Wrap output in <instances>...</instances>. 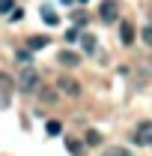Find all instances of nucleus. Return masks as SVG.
<instances>
[{
  "instance_id": "17",
  "label": "nucleus",
  "mask_w": 152,
  "mask_h": 156,
  "mask_svg": "<svg viewBox=\"0 0 152 156\" xmlns=\"http://www.w3.org/2000/svg\"><path fill=\"white\" fill-rule=\"evenodd\" d=\"M78 39H81L78 30H66V42H78Z\"/></svg>"
},
{
  "instance_id": "8",
  "label": "nucleus",
  "mask_w": 152,
  "mask_h": 156,
  "mask_svg": "<svg viewBox=\"0 0 152 156\" xmlns=\"http://www.w3.org/2000/svg\"><path fill=\"white\" fill-rule=\"evenodd\" d=\"M81 45H84V51L93 54V51H95V36H93V33H84V36H81Z\"/></svg>"
},
{
  "instance_id": "20",
  "label": "nucleus",
  "mask_w": 152,
  "mask_h": 156,
  "mask_svg": "<svg viewBox=\"0 0 152 156\" xmlns=\"http://www.w3.org/2000/svg\"><path fill=\"white\" fill-rule=\"evenodd\" d=\"M9 15H12V21H21V18H24V9H12Z\"/></svg>"
},
{
  "instance_id": "18",
  "label": "nucleus",
  "mask_w": 152,
  "mask_h": 156,
  "mask_svg": "<svg viewBox=\"0 0 152 156\" xmlns=\"http://www.w3.org/2000/svg\"><path fill=\"white\" fill-rule=\"evenodd\" d=\"M15 60H18V63H30V51H18Z\"/></svg>"
},
{
  "instance_id": "6",
  "label": "nucleus",
  "mask_w": 152,
  "mask_h": 156,
  "mask_svg": "<svg viewBox=\"0 0 152 156\" xmlns=\"http://www.w3.org/2000/svg\"><path fill=\"white\" fill-rule=\"evenodd\" d=\"M119 39H122L125 45L134 42V24H131V21H122V24H119Z\"/></svg>"
},
{
  "instance_id": "11",
  "label": "nucleus",
  "mask_w": 152,
  "mask_h": 156,
  "mask_svg": "<svg viewBox=\"0 0 152 156\" xmlns=\"http://www.w3.org/2000/svg\"><path fill=\"white\" fill-rule=\"evenodd\" d=\"M104 156H131V153H128L125 147H107V150H104Z\"/></svg>"
},
{
  "instance_id": "9",
  "label": "nucleus",
  "mask_w": 152,
  "mask_h": 156,
  "mask_svg": "<svg viewBox=\"0 0 152 156\" xmlns=\"http://www.w3.org/2000/svg\"><path fill=\"white\" fill-rule=\"evenodd\" d=\"M78 60L81 57H78L75 51H63V54H60V63H66V66H78Z\"/></svg>"
},
{
  "instance_id": "4",
  "label": "nucleus",
  "mask_w": 152,
  "mask_h": 156,
  "mask_svg": "<svg viewBox=\"0 0 152 156\" xmlns=\"http://www.w3.org/2000/svg\"><path fill=\"white\" fill-rule=\"evenodd\" d=\"M39 15H42V21H45V24H51V27H54V24H60V15H57V9H54L51 3H45V6L39 9Z\"/></svg>"
},
{
  "instance_id": "5",
  "label": "nucleus",
  "mask_w": 152,
  "mask_h": 156,
  "mask_svg": "<svg viewBox=\"0 0 152 156\" xmlns=\"http://www.w3.org/2000/svg\"><path fill=\"white\" fill-rule=\"evenodd\" d=\"M60 90H63V93H69V96H81V87H78V84H75L69 75L60 78Z\"/></svg>"
},
{
  "instance_id": "3",
  "label": "nucleus",
  "mask_w": 152,
  "mask_h": 156,
  "mask_svg": "<svg viewBox=\"0 0 152 156\" xmlns=\"http://www.w3.org/2000/svg\"><path fill=\"white\" fill-rule=\"evenodd\" d=\"M134 141H137V144H152V123H149V120H143V123L137 126Z\"/></svg>"
},
{
  "instance_id": "15",
  "label": "nucleus",
  "mask_w": 152,
  "mask_h": 156,
  "mask_svg": "<svg viewBox=\"0 0 152 156\" xmlns=\"http://www.w3.org/2000/svg\"><path fill=\"white\" fill-rule=\"evenodd\" d=\"M143 42H146V45H152V24H146V27H143Z\"/></svg>"
},
{
  "instance_id": "13",
  "label": "nucleus",
  "mask_w": 152,
  "mask_h": 156,
  "mask_svg": "<svg viewBox=\"0 0 152 156\" xmlns=\"http://www.w3.org/2000/svg\"><path fill=\"white\" fill-rule=\"evenodd\" d=\"M66 147H69L72 156H81V144H78V141H66Z\"/></svg>"
},
{
  "instance_id": "14",
  "label": "nucleus",
  "mask_w": 152,
  "mask_h": 156,
  "mask_svg": "<svg viewBox=\"0 0 152 156\" xmlns=\"http://www.w3.org/2000/svg\"><path fill=\"white\" fill-rule=\"evenodd\" d=\"M98 141H101V135H98L95 129H90V132H87V144H98Z\"/></svg>"
},
{
  "instance_id": "10",
  "label": "nucleus",
  "mask_w": 152,
  "mask_h": 156,
  "mask_svg": "<svg viewBox=\"0 0 152 156\" xmlns=\"http://www.w3.org/2000/svg\"><path fill=\"white\" fill-rule=\"evenodd\" d=\"M45 129H48V135H60V132H63V123H60V120H48Z\"/></svg>"
},
{
  "instance_id": "16",
  "label": "nucleus",
  "mask_w": 152,
  "mask_h": 156,
  "mask_svg": "<svg viewBox=\"0 0 152 156\" xmlns=\"http://www.w3.org/2000/svg\"><path fill=\"white\" fill-rule=\"evenodd\" d=\"M72 21H75V24H84V21H87V12H72Z\"/></svg>"
},
{
  "instance_id": "12",
  "label": "nucleus",
  "mask_w": 152,
  "mask_h": 156,
  "mask_svg": "<svg viewBox=\"0 0 152 156\" xmlns=\"http://www.w3.org/2000/svg\"><path fill=\"white\" fill-rule=\"evenodd\" d=\"M12 9H15V0H0V15H6Z\"/></svg>"
},
{
  "instance_id": "19",
  "label": "nucleus",
  "mask_w": 152,
  "mask_h": 156,
  "mask_svg": "<svg viewBox=\"0 0 152 156\" xmlns=\"http://www.w3.org/2000/svg\"><path fill=\"white\" fill-rule=\"evenodd\" d=\"M42 99H45V102H57V96H54V90H42Z\"/></svg>"
},
{
  "instance_id": "1",
  "label": "nucleus",
  "mask_w": 152,
  "mask_h": 156,
  "mask_svg": "<svg viewBox=\"0 0 152 156\" xmlns=\"http://www.w3.org/2000/svg\"><path fill=\"white\" fill-rule=\"evenodd\" d=\"M98 15H101V21L114 24L116 15H119V3H116V0H101V6H98Z\"/></svg>"
},
{
  "instance_id": "7",
  "label": "nucleus",
  "mask_w": 152,
  "mask_h": 156,
  "mask_svg": "<svg viewBox=\"0 0 152 156\" xmlns=\"http://www.w3.org/2000/svg\"><path fill=\"white\" fill-rule=\"evenodd\" d=\"M27 45H30V48H48V45H51V39H48V36H30Z\"/></svg>"
},
{
  "instance_id": "2",
  "label": "nucleus",
  "mask_w": 152,
  "mask_h": 156,
  "mask_svg": "<svg viewBox=\"0 0 152 156\" xmlns=\"http://www.w3.org/2000/svg\"><path fill=\"white\" fill-rule=\"evenodd\" d=\"M18 84H21V90H24V93H27V90H33V87L39 84V72H36V69H24L21 78H18Z\"/></svg>"
},
{
  "instance_id": "21",
  "label": "nucleus",
  "mask_w": 152,
  "mask_h": 156,
  "mask_svg": "<svg viewBox=\"0 0 152 156\" xmlns=\"http://www.w3.org/2000/svg\"><path fill=\"white\" fill-rule=\"evenodd\" d=\"M60 3H66V6H69V3H72V0H60Z\"/></svg>"
}]
</instances>
